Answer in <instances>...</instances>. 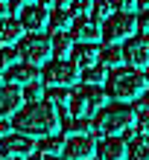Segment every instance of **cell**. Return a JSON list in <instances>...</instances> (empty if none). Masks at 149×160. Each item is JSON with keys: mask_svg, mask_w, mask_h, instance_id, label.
I'll list each match as a JSON object with an SVG mask.
<instances>
[{"mask_svg": "<svg viewBox=\"0 0 149 160\" xmlns=\"http://www.w3.org/2000/svg\"><path fill=\"white\" fill-rule=\"evenodd\" d=\"M91 152H97L91 137H67V143L61 148L64 160H91Z\"/></svg>", "mask_w": 149, "mask_h": 160, "instance_id": "7c38bea8", "label": "cell"}, {"mask_svg": "<svg viewBox=\"0 0 149 160\" xmlns=\"http://www.w3.org/2000/svg\"><path fill=\"white\" fill-rule=\"evenodd\" d=\"M0 18H6V3H0Z\"/></svg>", "mask_w": 149, "mask_h": 160, "instance_id": "74e56055", "label": "cell"}, {"mask_svg": "<svg viewBox=\"0 0 149 160\" xmlns=\"http://www.w3.org/2000/svg\"><path fill=\"white\" fill-rule=\"evenodd\" d=\"M105 79H108L105 76V67H99V64H97V67H91V70H85V76H82V82H85L88 88H99Z\"/></svg>", "mask_w": 149, "mask_h": 160, "instance_id": "cb8c5ba5", "label": "cell"}, {"mask_svg": "<svg viewBox=\"0 0 149 160\" xmlns=\"http://www.w3.org/2000/svg\"><path fill=\"white\" fill-rule=\"evenodd\" d=\"M105 90L102 88H88V84H82L76 88V93L70 96V114L76 119H91L94 114H99L102 105H105Z\"/></svg>", "mask_w": 149, "mask_h": 160, "instance_id": "277c9868", "label": "cell"}, {"mask_svg": "<svg viewBox=\"0 0 149 160\" xmlns=\"http://www.w3.org/2000/svg\"><path fill=\"white\" fill-rule=\"evenodd\" d=\"M15 58H18V55L9 50V47H0V73H6L9 67H12V64H15Z\"/></svg>", "mask_w": 149, "mask_h": 160, "instance_id": "d4e9b609", "label": "cell"}, {"mask_svg": "<svg viewBox=\"0 0 149 160\" xmlns=\"http://www.w3.org/2000/svg\"><path fill=\"white\" fill-rule=\"evenodd\" d=\"M120 64H123V47L108 44L105 50H99V67H105V70H120Z\"/></svg>", "mask_w": 149, "mask_h": 160, "instance_id": "ac0fdd59", "label": "cell"}, {"mask_svg": "<svg viewBox=\"0 0 149 160\" xmlns=\"http://www.w3.org/2000/svg\"><path fill=\"white\" fill-rule=\"evenodd\" d=\"M146 82H149V73H146Z\"/></svg>", "mask_w": 149, "mask_h": 160, "instance_id": "60d3db41", "label": "cell"}, {"mask_svg": "<svg viewBox=\"0 0 149 160\" xmlns=\"http://www.w3.org/2000/svg\"><path fill=\"white\" fill-rule=\"evenodd\" d=\"M15 55L21 58L24 64H32V67H38L44 64L53 55V47H50V35H38V32H29L24 35L21 41H18V50Z\"/></svg>", "mask_w": 149, "mask_h": 160, "instance_id": "5b68a950", "label": "cell"}, {"mask_svg": "<svg viewBox=\"0 0 149 160\" xmlns=\"http://www.w3.org/2000/svg\"><path fill=\"white\" fill-rule=\"evenodd\" d=\"M141 111H149V88H146V93L141 96Z\"/></svg>", "mask_w": 149, "mask_h": 160, "instance_id": "1f68e13d", "label": "cell"}, {"mask_svg": "<svg viewBox=\"0 0 149 160\" xmlns=\"http://www.w3.org/2000/svg\"><path fill=\"white\" fill-rule=\"evenodd\" d=\"M70 61L76 70H91L99 64V47L97 44H76L70 52Z\"/></svg>", "mask_w": 149, "mask_h": 160, "instance_id": "4fadbf2b", "label": "cell"}, {"mask_svg": "<svg viewBox=\"0 0 149 160\" xmlns=\"http://www.w3.org/2000/svg\"><path fill=\"white\" fill-rule=\"evenodd\" d=\"M126 152L132 160H149V137H143V134L132 137V143H126Z\"/></svg>", "mask_w": 149, "mask_h": 160, "instance_id": "ffe728a7", "label": "cell"}, {"mask_svg": "<svg viewBox=\"0 0 149 160\" xmlns=\"http://www.w3.org/2000/svg\"><path fill=\"white\" fill-rule=\"evenodd\" d=\"M135 26L141 29L143 35H149V12H137V18H135Z\"/></svg>", "mask_w": 149, "mask_h": 160, "instance_id": "f546056e", "label": "cell"}, {"mask_svg": "<svg viewBox=\"0 0 149 160\" xmlns=\"http://www.w3.org/2000/svg\"><path fill=\"white\" fill-rule=\"evenodd\" d=\"M137 9H141V12H149V0H137Z\"/></svg>", "mask_w": 149, "mask_h": 160, "instance_id": "d6a6232c", "label": "cell"}, {"mask_svg": "<svg viewBox=\"0 0 149 160\" xmlns=\"http://www.w3.org/2000/svg\"><path fill=\"white\" fill-rule=\"evenodd\" d=\"M56 6H59V9H64V6H70V0H56Z\"/></svg>", "mask_w": 149, "mask_h": 160, "instance_id": "d590c367", "label": "cell"}, {"mask_svg": "<svg viewBox=\"0 0 149 160\" xmlns=\"http://www.w3.org/2000/svg\"><path fill=\"white\" fill-rule=\"evenodd\" d=\"M132 122H135V111L129 105H108L91 122V140L94 137H120L123 131L132 128Z\"/></svg>", "mask_w": 149, "mask_h": 160, "instance_id": "3957f363", "label": "cell"}, {"mask_svg": "<svg viewBox=\"0 0 149 160\" xmlns=\"http://www.w3.org/2000/svg\"><path fill=\"white\" fill-rule=\"evenodd\" d=\"M61 148H64V140H61V137H44L41 146H38V152H41L44 157H53V154H59Z\"/></svg>", "mask_w": 149, "mask_h": 160, "instance_id": "603a6c76", "label": "cell"}, {"mask_svg": "<svg viewBox=\"0 0 149 160\" xmlns=\"http://www.w3.org/2000/svg\"><path fill=\"white\" fill-rule=\"evenodd\" d=\"M3 79L12 84V88L24 90V88H29V84H38V67H32V64H24V61H15L12 67L3 73Z\"/></svg>", "mask_w": 149, "mask_h": 160, "instance_id": "30bf717a", "label": "cell"}, {"mask_svg": "<svg viewBox=\"0 0 149 160\" xmlns=\"http://www.w3.org/2000/svg\"><path fill=\"white\" fill-rule=\"evenodd\" d=\"M50 47L56 58H67V52H73V41L70 35H50Z\"/></svg>", "mask_w": 149, "mask_h": 160, "instance_id": "44dd1931", "label": "cell"}, {"mask_svg": "<svg viewBox=\"0 0 149 160\" xmlns=\"http://www.w3.org/2000/svg\"><path fill=\"white\" fill-rule=\"evenodd\" d=\"M6 128H9V125H6V122H0V140H3V137L9 134V131H6Z\"/></svg>", "mask_w": 149, "mask_h": 160, "instance_id": "836d02e7", "label": "cell"}, {"mask_svg": "<svg viewBox=\"0 0 149 160\" xmlns=\"http://www.w3.org/2000/svg\"><path fill=\"white\" fill-rule=\"evenodd\" d=\"M111 9H114V6H111V0H97V3H94V9H91V21H94L97 26H99V23H105L108 18L114 15Z\"/></svg>", "mask_w": 149, "mask_h": 160, "instance_id": "7402d4cb", "label": "cell"}, {"mask_svg": "<svg viewBox=\"0 0 149 160\" xmlns=\"http://www.w3.org/2000/svg\"><path fill=\"white\" fill-rule=\"evenodd\" d=\"M0 3H6V0H0Z\"/></svg>", "mask_w": 149, "mask_h": 160, "instance_id": "b9f144b4", "label": "cell"}, {"mask_svg": "<svg viewBox=\"0 0 149 160\" xmlns=\"http://www.w3.org/2000/svg\"><path fill=\"white\" fill-rule=\"evenodd\" d=\"M44 99H47L50 105H53V102H59V105H61V102H67V90H64V88H50Z\"/></svg>", "mask_w": 149, "mask_h": 160, "instance_id": "83f0119b", "label": "cell"}, {"mask_svg": "<svg viewBox=\"0 0 149 160\" xmlns=\"http://www.w3.org/2000/svg\"><path fill=\"white\" fill-rule=\"evenodd\" d=\"M105 96L117 99V102H132V99H141L149 82H146V73L141 70H132V67H120V70H111V76L105 79Z\"/></svg>", "mask_w": 149, "mask_h": 160, "instance_id": "7a4b0ae2", "label": "cell"}, {"mask_svg": "<svg viewBox=\"0 0 149 160\" xmlns=\"http://www.w3.org/2000/svg\"><path fill=\"white\" fill-rule=\"evenodd\" d=\"M47 18H50V12L47 9H41V6H24L21 9V15H18V21H21V26L24 29H29V32H41L44 29V23H47Z\"/></svg>", "mask_w": 149, "mask_h": 160, "instance_id": "9a60e30c", "label": "cell"}, {"mask_svg": "<svg viewBox=\"0 0 149 160\" xmlns=\"http://www.w3.org/2000/svg\"><path fill=\"white\" fill-rule=\"evenodd\" d=\"M38 3H41V9H44V6H56V0H38Z\"/></svg>", "mask_w": 149, "mask_h": 160, "instance_id": "8d00e7d4", "label": "cell"}, {"mask_svg": "<svg viewBox=\"0 0 149 160\" xmlns=\"http://www.w3.org/2000/svg\"><path fill=\"white\" fill-rule=\"evenodd\" d=\"M123 61L132 70H149V35H132L123 44Z\"/></svg>", "mask_w": 149, "mask_h": 160, "instance_id": "ba28073f", "label": "cell"}, {"mask_svg": "<svg viewBox=\"0 0 149 160\" xmlns=\"http://www.w3.org/2000/svg\"><path fill=\"white\" fill-rule=\"evenodd\" d=\"M12 128H18V134L24 137H53V131L59 128V114H56V105H50L47 99L41 102H29L24 105L18 114L12 117Z\"/></svg>", "mask_w": 149, "mask_h": 160, "instance_id": "6da1fadb", "label": "cell"}, {"mask_svg": "<svg viewBox=\"0 0 149 160\" xmlns=\"http://www.w3.org/2000/svg\"><path fill=\"white\" fill-rule=\"evenodd\" d=\"M70 41L79 44H97L99 41V26L91 21V18H76L70 26Z\"/></svg>", "mask_w": 149, "mask_h": 160, "instance_id": "5bb4252c", "label": "cell"}, {"mask_svg": "<svg viewBox=\"0 0 149 160\" xmlns=\"http://www.w3.org/2000/svg\"><path fill=\"white\" fill-rule=\"evenodd\" d=\"M21 93H24L29 102H41V99H44V88H41V82H38V84H29V88H24Z\"/></svg>", "mask_w": 149, "mask_h": 160, "instance_id": "4316f807", "label": "cell"}, {"mask_svg": "<svg viewBox=\"0 0 149 160\" xmlns=\"http://www.w3.org/2000/svg\"><path fill=\"white\" fill-rule=\"evenodd\" d=\"M32 152H35V143L29 137L18 134V131L0 140V157H6V160H29Z\"/></svg>", "mask_w": 149, "mask_h": 160, "instance_id": "9c48e42d", "label": "cell"}, {"mask_svg": "<svg viewBox=\"0 0 149 160\" xmlns=\"http://www.w3.org/2000/svg\"><path fill=\"white\" fill-rule=\"evenodd\" d=\"M24 35V26L18 18H0V47H12L21 41Z\"/></svg>", "mask_w": 149, "mask_h": 160, "instance_id": "e0dca14e", "label": "cell"}, {"mask_svg": "<svg viewBox=\"0 0 149 160\" xmlns=\"http://www.w3.org/2000/svg\"><path fill=\"white\" fill-rule=\"evenodd\" d=\"M67 131H70L73 137H85V131H91V122L88 119H76V122L70 119V128ZM67 131H64V134H67Z\"/></svg>", "mask_w": 149, "mask_h": 160, "instance_id": "484cf974", "label": "cell"}, {"mask_svg": "<svg viewBox=\"0 0 149 160\" xmlns=\"http://www.w3.org/2000/svg\"><path fill=\"white\" fill-rule=\"evenodd\" d=\"M126 152V140L123 137H102L97 146V160H123Z\"/></svg>", "mask_w": 149, "mask_h": 160, "instance_id": "2e32d148", "label": "cell"}, {"mask_svg": "<svg viewBox=\"0 0 149 160\" xmlns=\"http://www.w3.org/2000/svg\"><path fill=\"white\" fill-rule=\"evenodd\" d=\"M41 160H64V157H59V154H53V157H41Z\"/></svg>", "mask_w": 149, "mask_h": 160, "instance_id": "f35d334b", "label": "cell"}, {"mask_svg": "<svg viewBox=\"0 0 149 160\" xmlns=\"http://www.w3.org/2000/svg\"><path fill=\"white\" fill-rule=\"evenodd\" d=\"M0 82H3V73H0Z\"/></svg>", "mask_w": 149, "mask_h": 160, "instance_id": "ab89813d", "label": "cell"}, {"mask_svg": "<svg viewBox=\"0 0 149 160\" xmlns=\"http://www.w3.org/2000/svg\"><path fill=\"white\" fill-rule=\"evenodd\" d=\"M21 105H24V93L12 84H0V122L15 117L21 111Z\"/></svg>", "mask_w": 149, "mask_h": 160, "instance_id": "8fae6325", "label": "cell"}, {"mask_svg": "<svg viewBox=\"0 0 149 160\" xmlns=\"http://www.w3.org/2000/svg\"><path fill=\"white\" fill-rule=\"evenodd\" d=\"M114 9L120 15H132L135 9H137V0H114Z\"/></svg>", "mask_w": 149, "mask_h": 160, "instance_id": "f1b7e54d", "label": "cell"}, {"mask_svg": "<svg viewBox=\"0 0 149 160\" xmlns=\"http://www.w3.org/2000/svg\"><path fill=\"white\" fill-rule=\"evenodd\" d=\"M41 76H44V84H47V88L70 90V88H76V82H79V70L73 67V61H67V58H50L44 64Z\"/></svg>", "mask_w": 149, "mask_h": 160, "instance_id": "8992f818", "label": "cell"}, {"mask_svg": "<svg viewBox=\"0 0 149 160\" xmlns=\"http://www.w3.org/2000/svg\"><path fill=\"white\" fill-rule=\"evenodd\" d=\"M135 15H120V12H114L108 18L105 23L99 26V38L105 41V44H117L120 47V41H129L135 35Z\"/></svg>", "mask_w": 149, "mask_h": 160, "instance_id": "52a82bcc", "label": "cell"}, {"mask_svg": "<svg viewBox=\"0 0 149 160\" xmlns=\"http://www.w3.org/2000/svg\"><path fill=\"white\" fill-rule=\"evenodd\" d=\"M137 131H141L143 137H149V111H141V117H137Z\"/></svg>", "mask_w": 149, "mask_h": 160, "instance_id": "4dcf8cb0", "label": "cell"}, {"mask_svg": "<svg viewBox=\"0 0 149 160\" xmlns=\"http://www.w3.org/2000/svg\"><path fill=\"white\" fill-rule=\"evenodd\" d=\"M47 26H50L53 35H67V29L73 26V18H70V12L56 9V12H50V18H47Z\"/></svg>", "mask_w": 149, "mask_h": 160, "instance_id": "d6986e66", "label": "cell"}, {"mask_svg": "<svg viewBox=\"0 0 149 160\" xmlns=\"http://www.w3.org/2000/svg\"><path fill=\"white\" fill-rule=\"evenodd\" d=\"M15 3H18V6L24 9V6H32V0H15Z\"/></svg>", "mask_w": 149, "mask_h": 160, "instance_id": "e575fe53", "label": "cell"}]
</instances>
